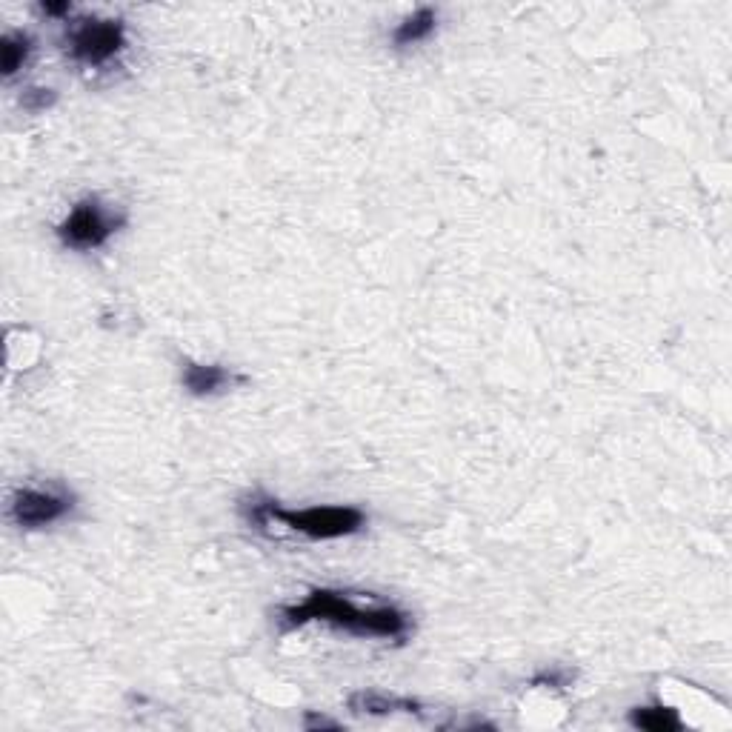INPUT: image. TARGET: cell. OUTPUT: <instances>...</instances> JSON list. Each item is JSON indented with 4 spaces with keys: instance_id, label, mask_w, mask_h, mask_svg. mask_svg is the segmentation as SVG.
<instances>
[{
    "instance_id": "3",
    "label": "cell",
    "mask_w": 732,
    "mask_h": 732,
    "mask_svg": "<svg viewBox=\"0 0 732 732\" xmlns=\"http://www.w3.org/2000/svg\"><path fill=\"white\" fill-rule=\"evenodd\" d=\"M123 226V215L103 206L101 198H83L72 206V212L58 224V238L66 249H101Z\"/></svg>"
},
{
    "instance_id": "9",
    "label": "cell",
    "mask_w": 732,
    "mask_h": 732,
    "mask_svg": "<svg viewBox=\"0 0 732 732\" xmlns=\"http://www.w3.org/2000/svg\"><path fill=\"white\" fill-rule=\"evenodd\" d=\"M32 38L26 32H9L0 41V66H3V78H12L23 69V63L32 55Z\"/></svg>"
},
{
    "instance_id": "6",
    "label": "cell",
    "mask_w": 732,
    "mask_h": 732,
    "mask_svg": "<svg viewBox=\"0 0 732 732\" xmlns=\"http://www.w3.org/2000/svg\"><path fill=\"white\" fill-rule=\"evenodd\" d=\"M232 384H246L244 375H235L232 369L221 364H186L183 366V387L195 398L218 395Z\"/></svg>"
},
{
    "instance_id": "1",
    "label": "cell",
    "mask_w": 732,
    "mask_h": 732,
    "mask_svg": "<svg viewBox=\"0 0 732 732\" xmlns=\"http://www.w3.org/2000/svg\"><path fill=\"white\" fill-rule=\"evenodd\" d=\"M284 630H298L309 621H324L352 635L372 638H404L409 632V615L398 607H358L338 590H312L301 604H289L278 612Z\"/></svg>"
},
{
    "instance_id": "12",
    "label": "cell",
    "mask_w": 732,
    "mask_h": 732,
    "mask_svg": "<svg viewBox=\"0 0 732 732\" xmlns=\"http://www.w3.org/2000/svg\"><path fill=\"white\" fill-rule=\"evenodd\" d=\"M321 727H329V730H338V724L335 721H329V718H318V715H306V730H321Z\"/></svg>"
},
{
    "instance_id": "11",
    "label": "cell",
    "mask_w": 732,
    "mask_h": 732,
    "mask_svg": "<svg viewBox=\"0 0 732 732\" xmlns=\"http://www.w3.org/2000/svg\"><path fill=\"white\" fill-rule=\"evenodd\" d=\"M21 103L23 109H29V112H43L46 106L55 103V92L52 89H29L21 98Z\"/></svg>"
},
{
    "instance_id": "4",
    "label": "cell",
    "mask_w": 732,
    "mask_h": 732,
    "mask_svg": "<svg viewBox=\"0 0 732 732\" xmlns=\"http://www.w3.org/2000/svg\"><path fill=\"white\" fill-rule=\"evenodd\" d=\"M126 46V26L115 18H83L66 35V49L72 61L83 66H103L115 61Z\"/></svg>"
},
{
    "instance_id": "8",
    "label": "cell",
    "mask_w": 732,
    "mask_h": 732,
    "mask_svg": "<svg viewBox=\"0 0 732 732\" xmlns=\"http://www.w3.org/2000/svg\"><path fill=\"white\" fill-rule=\"evenodd\" d=\"M349 710L366 712V715H392V712H418L421 704L412 698H395L381 692H355L349 695Z\"/></svg>"
},
{
    "instance_id": "13",
    "label": "cell",
    "mask_w": 732,
    "mask_h": 732,
    "mask_svg": "<svg viewBox=\"0 0 732 732\" xmlns=\"http://www.w3.org/2000/svg\"><path fill=\"white\" fill-rule=\"evenodd\" d=\"M43 12H46V15H69L72 6H69V3H43Z\"/></svg>"
},
{
    "instance_id": "10",
    "label": "cell",
    "mask_w": 732,
    "mask_h": 732,
    "mask_svg": "<svg viewBox=\"0 0 732 732\" xmlns=\"http://www.w3.org/2000/svg\"><path fill=\"white\" fill-rule=\"evenodd\" d=\"M630 724L647 732H678L681 718L670 707H638L630 712Z\"/></svg>"
},
{
    "instance_id": "14",
    "label": "cell",
    "mask_w": 732,
    "mask_h": 732,
    "mask_svg": "<svg viewBox=\"0 0 732 732\" xmlns=\"http://www.w3.org/2000/svg\"><path fill=\"white\" fill-rule=\"evenodd\" d=\"M532 684H552V687H564V681H561V675L558 672H544L541 678H535Z\"/></svg>"
},
{
    "instance_id": "7",
    "label": "cell",
    "mask_w": 732,
    "mask_h": 732,
    "mask_svg": "<svg viewBox=\"0 0 732 732\" xmlns=\"http://www.w3.org/2000/svg\"><path fill=\"white\" fill-rule=\"evenodd\" d=\"M435 29H438V12L432 6H421L395 26L392 43L395 46H415V43L427 41Z\"/></svg>"
},
{
    "instance_id": "5",
    "label": "cell",
    "mask_w": 732,
    "mask_h": 732,
    "mask_svg": "<svg viewBox=\"0 0 732 732\" xmlns=\"http://www.w3.org/2000/svg\"><path fill=\"white\" fill-rule=\"evenodd\" d=\"M75 507V498L58 489L23 487L9 501V518L21 529H41L66 518Z\"/></svg>"
},
{
    "instance_id": "2",
    "label": "cell",
    "mask_w": 732,
    "mask_h": 732,
    "mask_svg": "<svg viewBox=\"0 0 732 732\" xmlns=\"http://www.w3.org/2000/svg\"><path fill=\"white\" fill-rule=\"evenodd\" d=\"M241 515L246 524L255 529H264L269 524H284L292 532H301L312 541H332V538H346L355 535L364 527L366 515L355 507H312V509H284L278 501L252 495L241 501Z\"/></svg>"
}]
</instances>
